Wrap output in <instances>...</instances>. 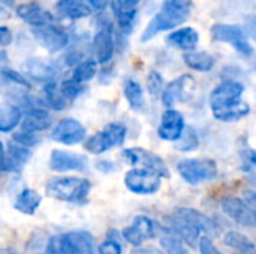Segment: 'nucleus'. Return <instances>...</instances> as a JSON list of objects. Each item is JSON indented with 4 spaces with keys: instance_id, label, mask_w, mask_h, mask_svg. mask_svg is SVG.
<instances>
[{
    "instance_id": "f257e3e1",
    "label": "nucleus",
    "mask_w": 256,
    "mask_h": 254,
    "mask_svg": "<svg viewBox=\"0 0 256 254\" xmlns=\"http://www.w3.org/2000/svg\"><path fill=\"white\" fill-rule=\"evenodd\" d=\"M192 7V0H164L160 10L152 18V21L142 31L141 42H148L156 34L172 30L174 27L183 24L189 18Z\"/></svg>"
},
{
    "instance_id": "f03ea898",
    "label": "nucleus",
    "mask_w": 256,
    "mask_h": 254,
    "mask_svg": "<svg viewBox=\"0 0 256 254\" xmlns=\"http://www.w3.org/2000/svg\"><path fill=\"white\" fill-rule=\"evenodd\" d=\"M92 184L86 178L78 177H63V178H52L48 181L45 190L46 195L63 202H74V204H82L88 193H90Z\"/></svg>"
},
{
    "instance_id": "7ed1b4c3",
    "label": "nucleus",
    "mask_w": 256,
    "mask_h": 254,
    "mask_svg": "<svg viewBox=\"0 0 256 254\" xmlns=\"http://www.w3.org/2000/svg\"><path fill=\"white\" fill-rule=\"evenodd\" d=\"M180 177L190 186H198L202 183L213 181L218 177V165L213 159L198 157V159H183L177 165Z\"/></svg>"
},
{
    "instance_id": "20e7f679",
    "label": "nucleus",
    "mask_w": 256,
    "mask_h": 254,
    "mask_svg": "<svg viewBox=\"0 0 256 254\" xmlns=\"http://www.w3.org/2000/svg\"><path fill=\"white\" fill-rule=\"evenodd\" d=\"M126 127L120 123H110L99 133L87 139L86 148L93 154H102L117 145H122L126 138Z\"/></svg>"
},
{
    "instance_id": "39448f33",
    "label": "nucleus",
    "mask_w": 256,
    "mask_h": 254,
    "mask_svg": "<svg viewBox=\"0 0 256 254\" xmlns=\"http://www.w3.org/2000/svg\"><path fill=\"white\" fill-rule=\"evenodd\" d=\"M214 40L230 43L237 52L243 55H252L254 46L250 45L248 34L242 25L237 24H214L212 28Z\"/></svg>"
},
{
    "instance_id": "423d86ee",
    "label": "nucleus",
    "mask_w": 256,
    "mask_h": 254,
    "mask_svg": "<svg viewBox=\"0 0 256 254\" xmlns=\"http://www.w3.org/2000/svg\"><path fill=\"white\" fill-rule=\"evenodd\" d=\"M124 186L136 195H153L162 186V177L150 169L134 168L124 175Z\"/></svg>"
},
{
    "instance_id": "0eeeda50",
    "label": "nucleus",
    "mask_w": 256,
    "mask_h": 254,
    "mask_svg": "<svg viewBox=\"0 0 256 254\" xmlns=\"http://www.w3.org/2000/svg\"><path fill=\"white\" fill-rule=\"evenodd\" d=\"M123 159L135 166V168H144V169H150L156 174H159L162 178H168L170 177V171L166 163L154 153L144 150V148H126L122 153Z\"/></svg>"
},
{
    "instance_id": "6e6552de",
    "label": "nucleus",
    "mask_w": 256,
    "mask_h": 254,
    "mask_svg": "<svg viewBox=\"0 0 256 254\" xmlns=\"http://www.w3.org/2000/svg\"><path fill=\"white\" fill-rule=\"evenodd\" d=\"M194 91H195V79L190 75H183L164 87L160 99L166 108H174L176 105L189 100Z\"/></svg>"
},
{
    "instance_id": "1a4fd4ad",
    "label": "nucleus",
    "mask_w": 256,
    "mask_h": 254,
    "mask_svg": "<svg viewBox=\"0 0 256 254\" xmlns=\"http://www.w3.org/2000/svg\"><path fill=\"white\" fill-rule=\"evenodd\" d=\"M32 33L34 36L36 42L40 46H44L45 49L51 51V52L60 51V49L66 48L68 43H69L68 33L62 27L54 25L52 22L42 24V25H34L32 28Z\"/></svg>"
},
{
    "instance_id": "9d476101",
    "label": "nucleus",
    "mask_w": 256,
    "mask_h": 254,
    "mask_svg": "<svg viewBox=\"0 0 256 254\" xmlns=\"http://www.w3.org/2000/svg\"><path fill=\"white\" fill-rule=\"evenodd\" d=\"M220 207L222 211L237 225L248 229L256 228V211L252 207H249L243 199L236 196H228L222 199Z\"/></svg>"
},
{
    "instance_id": "9b49d317",
    "label": "nucleus",
    "mask_w": 256,
    "mask_h": 254,
    "mask_svg": "<svg viewBox=\"0 0 256 254\" xmlns=\"http://www.w3.org/2000/svg\"><path fill=\"white\" fill-rule=\"evenodd\" d=\"M244 93V85L238 81H225L219 84L210 94V108L212 111H219L226 106H231L242 100Z\"/></svg>"
},
{
    "instance_id": "f8f14e48",
    "label": "nucleus",
    "mask_w": 256,
    "mask_h": 254,
    "mask_svg": "<svg viewBox=\"0 0 256 254\" xmlns=\"http://www.w3.org/2000/svg\"><path fill=\"white\" fill-rule=\"evenodd\" d=\"M51 138L63 145H75L84 141L86 127L75 118H63L52 129Z\"/></svg>"
},
{
    "instance_id": "ddd939ff",
    "label": "nucleus",
    "mask_w": 256,
    "mask_h": 254,
    "mask_svg": "<svg viewBox=\"0 0 256 254\" xmlns=\"http://www.w3.org/2000/svg\"><path fill=\"white\" fill-rule=\"evenodd\" d=\"M114 33L110 21H102L93 37V51L98 63H108L114 55Z\"/></svg>"
},
{
    "instance_id": "4468645a",
    "label": "nucleus",
    "mask_w": 256,
    "mask_h": 254,
    "mask_svg": "<svg viewBox=\"0 0 256 254\" xmlns=\"http://www.w3.org/2000/svg\"><path fill=\"white\" fill-rule=\"evenodd\" d=\"M166 228L170 234H174L176 237H178L184 244L190 247L198 246V241L201 238V231L195 228L189 220L177 214L176 211L170 217H166Z\"/></svg>"
},
{
    "instance_id": "2eb2a0df",
    "label": "nucleus",
    "mask_w": 256,
    "mask_h": 254,
    "mask_svg": "<svg viewBox=\"0 0 256 254\" xmlns=\"http://www.w3.org/2000/svg\"><path fill=\"white\" fill-rule=\"evenodd\" d=\"M184 118H183V114L178 112L177 109L174 108H166V111L162 114V118H160V124L158 127V135L159 138H162L164 141H171V142H176L183 129H184Z\"/></svg>"
},
{
    "instance_id": "dca6fc26",
    "label": "nucleus",
    "mask_w": 256,
    "mask_h": 254,
    "mask_svg": "<svg viewBox=\"0 0 256 254\" xmlns=\"http://www.w3.org/2000/svg\"><path fill=\"white\" fill-rule=\"evenodd\" d=\"M87 166V159L81 154L54 150L50 159V168L56 172H68V171H84Z\"/></svg>"
},
{
    "instance_id": "f3484780",
    "label": "nucleus",
    "mask_w": 256,
    "mask_h": 254,
    "mask_svg": "<svg viewBox=\"0 0 256 254\" xmlns=\"http://www.w3.org/2000/svg\"><path fill=\"white\" fill-rule=\"evenodd\" d=\"M22 72L38 82H51L57 75V67L42 58H28L22 64Z\"/></svg>"
},
{
    "instance_id": "a211bd4d",
    "label": "nucleus",
    "mask_w": 256,
    "mask_h": 254,
    "mask_svg": "<svg viewBox=\"0 0 256 254\" xmlns=\"http://www.w3.org/2000/svg\"><path fill=\"white\" fill-rule=\"evenodd\" d=\"M16 15L24 19L27 24H30L32 27L34 25H42V24H48L52 22L54 16L45 10L40 4L30 1V3H22L20 6H16Z\"/></svg>"
},
{
    "instance_id": "6ab92c4d",
    "label": "nucleus",
    "mask_w": 256,
    "mask_h": 254,
    "mask_svg": "<svg viewBox=\"0 0 256 254\" xmlns=\"http://www.w3.org/2000/svg\"><path fill=\"white\" fill-rule=\"evenodd\" d=\"M166 42L180 51H184V52L192 51L198 46L200 33L192 27H182V28H177L172 33H170L166 37Z\"/></svg>"
},
{
    "instance_id": "aec40b11",
    "label": "nucleus",
    "mask_w": 256,
    "mask_h": 254,
    "mask_svg": "<svg viewBox=\"0 0 256 254\" xmlns=\"http://www.w3.org/2000/svg\"><path fill=\"white\" fill-rule=\"evenodd\" d=\"M174 211L177 214H180L182 217H184L186 220H189L195 228H198L201 231V234H206V235H210V237H214L218 234L216 223L210 217H207L206 214H202L201 211L194 210V208H186V207L176 208Z\"/></svg>"
},
{
    "instance_id": "412c9836",
    "label": "nucleus",
    "mask_w": 256,
    "mask_h": 254,
    "mask_svg": "<svg viewBox=\"0 0 256 254\" xmlns=\"http://www.w3.org/2000/svg\"><path fill=\"white\" fill-rule=\"evenodd\" d=\"M56 10L60 16L68 19H80L92 15L93 9L84 0H58L56 4Z\"/></svg>"
},
{
    "instance_id": "4be33fe9",
    "label": "nucleus",
    "mask_w": 256,
    "mask_h": 254,
    "mask_svg": "<svg viewBox=\"0 0 256 254\" xmlns=\"http://www.w3.org/2000/svg\"><path fill=\"white\" fill-rule=\"evenodd\" d=\"M21 129L28 132H40L48 129L50 126V115L46 111V106L33 108L26 111L24 118H21Z\"/></svg>"
},
{
    "instance_id": "5701e85b",
    "label": "nucleus",
    "mask_w": 256,
    "mask_h": 254,
    "mask_svg": "<svg viewBox=\"0 0 256 254\" xmlns=\"http://www.w3.org/2000/svg\"><path fill=\"white\" fill-rule=\"evenodd\" d=\"M183 61L188 67L195 72H210L214 67V57L206 51H186L183 55Z\"/></svg>"
},
{
    "instance_id": "b1692460",
    "label": "nucleus",
    "mask_w": 256,
    "mask_h": 254,
    "mask_svg": "<svg viewBox=\"0 0 256 254\" xmlns=\"http://www.w3.org/2000/svg\"><path fill=\"white\" fill-rule=\"evenodd\" d=\"M22 114L16 105L0 103V132H12L21 123Z\"/></svg>"
},
{
    "instance_id": "393cba45",
    "label": "nucleus",
    "mask_w": 256,
    "mask_h": 254,
    "mask_svg": "<svg viewBox=\"0 0 256 254\" xmlns=\"http://www.w3.org/2000/svg\"><path fill=\"white\" fill-rule=\"evenodd\" d=\"M224 243L226 247L232 249L236 253L240 254H256V246L242 232L230 231L224 237Z\"/></svg>"
},
{
    "instance_id": "a878e982",
    "label": "nucleus",
    "mask_w": 256,
    "mask_h": 254,
    "mask_svg": "<svg viewBox=\"0 0 256 254\" xmlns=\"http://www.w3.org/2000/svg\"><path fill=\"white\" fill-rule=\"evenodd\" d=\"M249 112H250L249 103H246L244 100H238L237 103H234V105H231V106H226V108H224V109L214 111L213 115H214V118H218L219 121L234 123V121H238V120L248 117Z\"/></svg>"
},
{
    "instance_id": "bb28decb",
    "label": "nucleus",
    "mask_w": 256,
    "mask_h": 254,
    "mask_svg": "<svg viewBox=\"0 0 256 254\" xmlns=\"http://www.w3.org/2000/svg\"><path fill=\"white\" fill-rule=\"evenodd\" d=\"M40 205V195L32 189H26L22 190L18 196H16V201L14 204L15 210L22 213V214H28L32 216L38 207Z\"/></svg>"
},
{
    "instance_id": "cd10ccee",
    "label": "nucleus",
    "mask_w": 256,
    "mask_h": 254,
    "mask_svg": "<svg viewBox=\"0 0 256 254\" xmlns=\"http://www.w3.org/2000/svg\"><path fill=\"white\" fill-rule=\"evenodd\" d=\"M98 73V61L93 58H87V60H81L76 67L72 72V79L84 84L90 79H93Z\"/></svg>"
},
{
    "instance_id": "c85d7f7f",
    "label": "nucleus",
    "mask_w": 256,
    "mask_h": 254,
    "mask_svg": "<svg viewBox=\"0 0 256 254\" xmlns=\"http://www.w3.org/2000/svg\"><path fill=\"white\" fill-rule=\"evenodd\" d=\"M123 91H124V97L128 99L129 105L134 109H141L144 105V93H142V87L140 85V82H136L135 79H126L123 82Z\"/></svg>"
},
{
    "instance_id": "c756f323",
    "label": "nucleus",
    "mask_w": 256,
    "mask_h": 254,
    "mask_svg": "<svg viewBox=\"0 0 256 254\" xmlns=\"http://www.w3.org/2000/svg\"><path fill=\"white\" fill-rule=\"evenodd\" d=\"M44 96H45V103H46V106H50L51 109L62 111V109H64L66 105H68V100L63 97V94L60 93L58 85H57L54 81L45 84V87H44Z\"/></svg>"
},
{
    "instance_id": "7c9ffc66",
    "label": "nucleus",
    "mask_w": 256,
    "mask_h": 254,
    "mask_svg": "<svg viewBox=\"0 0 256 254\" xmlns=\"http://www.w3.org/2000/svg\"><path fill=\"white\" fill-rule=\"evenodd\" d=\"M176 148L183 151V153H189L194 151L200 147V136L196 133V130L190 126H184L180 138L174 142Z\"/></svg>"
},
{
    "instance_id": "2f4dec72",
    "label": "nucleus",
    "mask_w": 256,
    "mask_h": 254,
    "mask_svg": "<svg viewBox=\"0 0 256 254\" xmlns=\"http://www.w3.org/2000/svg\"><path fill=\"white\" fill-rule=\"evenodd\" d=\"M160 246L166 254H189L184 247V243L178 237H176L174 234H170V232L165 237H162Z\"/></svg>"
},
{
    "instance_id": "473e14b6",
    "label": "nucleus",
    "mask_w": 256,
    "mask_h": 254,
    "mask_svg": "<svg viewBox=\"0 0 256 254\" xmlns=\"http://www.w3.org/2000/svg\"><path fill=\"white\" fill-rule=\"evenodd\" d=\"M70 241L74 243L78 254H93V240L88 234H81V232H74L68 234Z\"/></svg>"
},
{
    "instance_id": "72a5a7b5",
    "label": "nucleus",
    "mask_w": 256,
    "mask_h": 254,
    "mask_svg": "<svg viewBox=\"0 0 256 254\" xmlns=\"http://www.w3.org/2000/svg\"><path fill=\"white\" fill-rule=\"evenodd\" d=\"M132 226L138 231V234L144 238V241L152 240V238H154V235H156L154 223H153L148 217H146V216H136V217L134 219Z\"/></svg>"
},
{
    "instance_id": "f704fd0d",
    "label": "nucleus",
    "mask_w": 256,
    "mask_h": 254,
    "mask_svg": "<svg viewBox=\"0 0 256 254\" xmlns=\"http://www.w3.org/2000/svg\"><path fill=\"white\" fill-rule=\"evenodd\" d=\"M6 154H9L14 160H16L20 165H26L28 160H30V157H32V151H30V148L28 147H24V145H21V144H18V142H10L9 145H8V151H6Z\"/></svg>"
},
{
    "instance_id": "c9c22d12",
    "label": "nucleus",
    "mask_w": 256,
    "mask_h": 254,
    "mask_svg": "<svg viewBox=\"0 0 256 254\" xmlns=\"http://www.w3.org/2000/svg\"><path fill=\"white\" fill-rule=\"evenodd\" d=\"M60 93L63 94V97L66 99V100H74V99H76L81 93H82V85L80 84V82H76V81H74L72 78L70 79H66V81H63L62 84H60Z\"/></svg>"
},
{
    "instance_id": "e433bc0d",
    "label": "nucleus",
    "mask_w": 256,
    "mask_h": 254,
    "mask_svg": "<svg viewBox=\"0 0 256 254\" xmlns=\"http://www.w3.org/2000/svg\"><path fill=\"white\" fill-rule=\"evenodd\" d=\"M14 142H18L24 147H34L40 142V136L36 135V132H28V130H20L14 133Z\"/></svg>"
},
{
    "instance_id": "4c0bfd02",
    "label": "nucleus",
    "mask_w": 256,
    "mask_h": 254,
    "mask_svg": "<svg viewBox=\"0 0 256 254\" xmlns=\"http://www.w3.org/2000/svg\"><path fill=\"white\" fill-rule=\"evenodd\" d=\"M116 15H117V22L118 27L123 31H129L132 28L134 19L136 16V9L135 10H122V9H116Z\"/></svg>"
},
{
    "instance_id": "58836bf2",
    "label": "nucleus",
    "mask_w": 256,
    "mask_h": 254,
    "mask_svg": "<svg viewBox=\"0 0 256 254\" xmlns=\"http://www.w3.org/2000/svg\"><path fill=\"white\" fill-rule=\"evenodd\" d=\"M147 88L152 96L158 97L159 94H162V90H164V78L158 72L152 70L147 76Z\"/></svg>"
},
{
    "instance_id": "ea45409f",
    "label": "nucleus",
    "mask_w": 256,
    "mask_h": 254,
    "mask_svg": "<svg viewBox=\"0 0 256 254\" xmlns=\"http://www.w3.org/2000/svg\"><path fill=\"white\" fill-rule=\"evenodd\" d=\"M0 73H2V76H3L6 81H9V82H12V84L21 85V87H26V88L30 87V82L26 79V76H24L22 73H18V72H15V70H10V69H3Z\"/></svg>"
},
{
    "instance_id": "a19ab883",
    "label": "nucleus",
    "mask_w": 256,
    "mask_h": 254,
    "mask_svg": "<svg viewBox=\"0 0 256 254\" xmlns=\"http://www.w3.org/2000/svg\"><path fill=\"white\" fill-rule=\"evenodd\" d=\"M123 238L134 247H140L144 244V238L138 234V231L134 228V226H129V228H124L123 232H122Z\"/></svg>"
},
{
    "instance_id": "79ce46f5",
    "label": "nucleus",
    "mask_w": 256,
    "mask_h": 254,
    "mask_svg": "<svg viewBox=\"0 0 256 254\" xmlns=\"http://www.w3.org/2000/svg\"><path fill=\"white\" fill-rule=\"evenodd\" d=\"M22 165H20L16 160H14L9 154H3L0 157V171L3 172H20Z\"/></svg>"
},
{
    "instance_id": "37998d69",
    "label": "nucleus",
    "mask_w": 256,
    "mask_h": 254,
    "mask_svg": "<svg viewBox=\"0 0 256 254\" xmlns=\"http://www.w3.org/2000/svg\"><path fill=\"white\" fill-rule=\"evenodd\" d=\"M196 247L200 249V253L201 254H222L218 250V247L213 244L210 237H201Z\"/></svg>"
},
{
    "instance_id": "c03bdc74",
    "label": "nucleus",
    "mask_w": 256,
    "mask_h": 254,
    "mask_svg": "<svg viewBox=\"0 0 256 254\" xmlns=\"http://www.w3.org/2000/svg\"><path fill=\"white\" fill-rule=\"evenodd\" d=\"M98 252H99V254H122V247L118 243L108 240L98 247Z\"/></svg>"
},
{
    "instance_id": "a18cd8bd",
    "label": "nucleus",
    "mask_w": 256,
    "mask_h": 254,
    "mask_svg": "<svg viewBox=\"0 0 256 254\" xmlns=\"http://www.w3.org/2000/svg\"><path fill=\"white\" fill-rule=\"evenodd\" d=\"M45 254H64L62 246V237H52L45 249Z\"/></svg>"
},
{
    "instance_id": "49530a36",
    "label": "nucleus",
    "mask_w": 256,
    "mask_h": 254,
    "mask_svg": "<svg viewBox=\"0 0 256 254\" xmlns=\"http://www.w3.org/2000/svg\"><path fill=\"white\" fill-rule=\"evenodd\" d=\"M244 31L248 34V37H252L256 40V15H249L244 19Z\"/></svg>"
},
{
    "instance_id": "de8ad7c7",
    "label": "nucleus",
    "mask_w": 256,
    "mask_h": 254,
    "mask_svg": "<svg viewBox=\"0 0 256 254\" xmlns=\"http://www.w3.org/2000/svg\"><path fill=\"white\" fill-rule=\"evenodd\" d=\"M140 4V0H116V9L122 10H135Z\"/></svg>"
},
{
    "instance_id": "09e8293b",
    "label": "nucleus",
    "mask_w": 256,
    "mask_h": 254,
    "mask_svg": "<svg viewBox=\"0 0 256 254\" xmlns=\"http://www.w3.org/2000/svg\"><path fill=\"white\" fill-rule=\"evenodd\" d=\"M12 42V31L4 27V25H0V45L2 46H6Z\"/></svg>"
},
{
    "instance_id": "8fccbe9b",
    "label": "nucleus",
    "mask_w": 256,
    "mask_h": 254,
    "mask_svg": "<svg viewBox=\"0 0 256 254\" xmlns=\"http://www.w3.org/2000/svg\"><path fill=\"white\" fill-rule=\"evenodd\" d=\"M87 3L93 10H105L112 3V0H87Z\"/></svg>"
},
{
    "instance_id": "3c124183",
    "label": "nucleus",
    "mask_w": 256,
    "mask_h": 254,
    "mask_svg": "<svg viewBox=\"0 0 256 254\" xmlns=\"http://www.w3.org/2000/svg\"><path fill=\"white\" fill-rule=\"evenodd\" d=\"M243 196H244V202L249 205V207H252L254 210L256 211V192L255 190H244L243 192Z\"/></svg>"
},
{
    "instance_id": "603ef678",
    "label": "nucleus",
    "mask_w": 256,
    "mask_h": 254,
    "mask_svg": "<svg viewBox=\"0 0 256 254\" xmlns=\"http://www.w3.org/2000/svg\"><path fill=\"white\" fill-rule=\"evenodd\" d=\"M132 254H165L162 250H159V249H154V247H136L135 250H134V253Z\"/></svg>"
},
{
    "instance_id": "864d4df0",
    "label": "nucleus",
    "mask_w": 256,
    "mask_h": 254,
    "mask_svg": "<svg viewBox=\"0 0 256 254\" xmlns=\"http://www.w3.org/2000/svg\"><path fill=\"white\" fill-rule=\"evenodd\" d=\"M98 169L99 171H102V172H111V171H114V165L111 163V162H105V160H102V162H98Z\"/></svg>"
},
{
    "instance_id": "5fc2aeb1",
    "label": "nucleus",
    "mask_w": 256,
    "mask_h": 254,
    "mask_svg": "<svg viewBox=\"0 0 256 254\" xmlns=\"http://www.w3.org/2000/svg\"><path fill=\"white\" fill-rule=\"evenodd\" d=\"M246 160H248L250 165L256 166V151L255 150H250V151H248V153H246Z\"/></svg>"
},
{
    "instance_id": "6e6d98bb",
    "label": "nucleus",
    "mask_w": 256,
    "mask_h": 254,
    "mask_svg": "<svg viewBox=\"0 0 256 254\" xmlns=\"http://www.w3.org/2000/svg\"><path fill=\"white\" fill-rule=\"evenodd\" d=\"M0 4H4V6H14V4H15V0H0Z\"/></svg>"
},
{
    "instance_id": "4d7b16f0",
    "label": "nucleus",
    "mask_w": 256,
    "mask_h": 254,
    "mask_svg": "<svg viewBox=\"0 0 256 254\" xmlns=\"http://www.w3.org/2000/svg\"><path fill=\"white\" fill-rule=\"evenodd\" d=\"M0 254H15L12 250H0Z\"/></svg>"
},
{
    "instance_id": "13d9d810",
    "label": "nucleus",
    "mask_w": 256,
    "mask_h": 254,
    "mask_svg": "<svg viewBox=\"0 0 256 254\" xmlns=\"http://www.w3.org/2000/svg\"><path fill=\"white\" fill-rule=\"evenodd\" d=\"M3 154H4V148H3V144L0 142V157H2Z\"/></svg>"
},
{
    "instance_id": "bf43d9fd",
    "label": "nucleus",
    "mask_w": 256,
    "mask_h": 254,
    "mask_svg": "<svg viewBox=\"0 0 256 254\" xmlns=\"http://www.w3.org/2000/svg\"><path fill=\"white\" fill-rule=\"evenodd\" d=\"M234 254H240V253H234Z\"/></svg>"
}]
</instances>
